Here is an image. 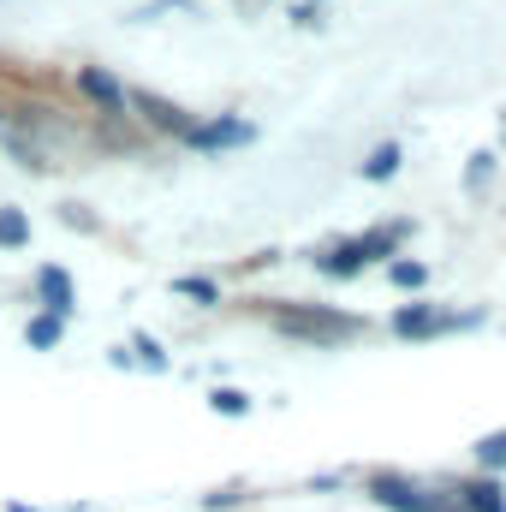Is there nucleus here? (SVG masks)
Wrapping results in <instances>:
<instances>
[{
	"instance_id": "23",
	"label": "nucleus",
	"mask_w": 506,
	"mask_h": 512,
	"mask_svg": "<svg viewBox=\"0 0 506 512\" xmlns=\"http://www.w3.org/2000/svg\"><path fill=\"white\" fill-rule=\"evenodd\" d=\"M0 126H12V108H6V102H0Z\"/></svg>"
},
{
	"instance_id": "25",
	"label": "nucleus",
	"mask_w": 506,
	"mask_h": 512,
	"mask_svg": "<svg viewBox=\"0 0 506 512\" xmlns=\"http://www.w3.org/2000/svg\"><path fill=\"white\" fill-rule=\"evenodd\" d=\"M501 334H506V322H501Z\"/></svg>"
},
{
	"instance_id": "11",
	"label": "nucleus",
	"mask_w": 506,
	"mask_h": 512,
	"mask_svg": "<svg viewBox=\"0 0 506 512\" xmlns=\"http://www.w3.org/2000/svg\"><path fill=\"white\" fill-rule=\"evenodd\" d=\"M429 280H435V268H429L423 256H393V262H387V286H399V292H411V298H423Z\"/></svg>"
},
{
	"instance_id": "17",
	"label": "nucleus",
	"mask_w": 506,
	"mask_h": 512,
	"mask_svg": "<svg viewBox=\"0 0 506 512\" xmlns=\"http://www.w3.org/2000/svg\"><path fill=\"white\" fill-rule=\"evenodd\" d=\"M471 453H477V471H483V477H501V471H506V429L483 435V441H477Z\"/></svg>"
},
{
	"instance_id": "12",
	"label": "nucleus",
	"mask_w": 506,
	"mask_h": 512,
	"mask_svg": "<svg viewBox=\"0 0 506 512\" xmlns=\"http://www.w3.org/2000/svg\"><path fill=\"white\" fill-rule=\"evenodd\" d=\"M24 346H30V352H60V346H66V322L48 316V310H36V316L24 322Z\"/></svg>"
},
{
	"instance_id": "20",
	"label": "nucleus",
	"mask_w": 506,
	"mask_h": 512,
	"mask_svg": "<svg viewBox=\"0 0 506 512\" xmlns=\"http://www.w3.org/2000/svg\"><path fill=\"white\" fill-rule=\"evenodd\" d=\"M239 501H251V489H221V495H209V501H203V512H233Z\"/></svg>"
},
{
	"instance_id": "6",
	"label": "nucleus",
	"mask_w": 506,
	"mask_h": 512,
	"mask_svg": "<svg viewBox=\"0 0 506 512\" xmlns=\"http://www.w3.org/2000/svg\"><path fill=\"white\" fill-rule=\"evenodd\" d=\"M245 143H256V126L245 114H209L185 137V149H197V155H227V149H245Z\"/></svg>"
},
{
	"instance_id": "1",
	"label": "nucleus",
	"mask_w": 506,
	"mask_h": 512,
	"mask_svg": "<svg viewBox=\"0 0 506 512\" xmlns=\"http://www.w3.org/2000/svg\"><path fill=\"white\" fill-rule=\"evenodd\" d=\"M256 316L280 340H298V346H316V352H340V346H358L370 334V316L340 310V304H310V298H262Z\"/></svg>"
},
{
	"instance_id": "16",
	"label": "nucleus",
	"mask_w": 506,
	"mask_h": 512,
	"mask_svg": "<svg viewBox=\"0 0 506 512\" xmlns=\"http://www.w3.org/2000/svg\"><path fill=\"white\" fill-rule=\"evenodd\" d=\"M24 245H30V215L6 203L0 209V251H24Z\"/></svg>"
},
{
	"instance_id": "13",
	"label": "nucleus",
	"mask_w": 506,
	"mask_h": 512,
	"mask_svg": "<svg viewBox=\"0 0 506 512\" xmlns=\"http://www.w3.org/2000/svg\"><path fill=\"white\" fill-rule=\"evenodd\" d=\"M131 364H137V370H149V376H167V370H173V358H167V346H161V340H155V334H131Z\"/></svg>"
},
{
	"instance_id": "7",
	"label": "nucleus",
	"mask_w": 506,
	"mask_h": 512,
	"mask_svg": "<svg viewBox=\"0 0 506 512\" xmlns=\"http://www.w3.org/2000/svg\"><path fill=\"white\" fill-rule=\"evenodd\" d=\"M36 304H42L48 316L72 322V310H78V286H72V268H60V262H42V268H36Z\"/></svg>"
},
{
	"instance_id": "9",
	"label": "nucleus",
	"mask_w": 506,
	"mask_h": 512,
	"mask_svg": "<svg viewBox=\"0 0 506 512\" xmlns=\"http://www.w3.org/2000/svg\"><path fill=\"white\" fill-rule=\"evenodd\" d=\"M447 495L459 501V512H506V483H501V477H483V471L453 477V483H447Z\"/></svg>"
},
{
	"instance_id": "19",
	"label": "nucleus",
	"mask_w": 506,
	"mask_h": 512,
	"mask_svg": "<svg viewBox=\"0 0 506 512\" xmlns=\"http://www.w3.org/2000/svg\"><path fill=\"white\" fill-rule=\"evenodd\" d=\"M489 179H495V149H477V155L465 161V191L477 197V191H483Z\"/></svg>"
},
{
	"instance_id": "18",
	"label": "nucleus",
	"mask_w": 506,
	"mask_h": 512,
	"mask_svg": "<svg viewBox=\"0 0 506 512\" xmlns=\"http://www.w3.org/2000/svg\"><path fill=\"white\" fill-rule=\"evenodd\" d=\"M251 393H245V387H215V393H209V411H215V417H251Z\"/></svg>"
},
{
	"instance_id": "4",
	"label": "nucleus",
	"mask_w": 506,
	"mask_h": 512,
	"mask_svg": "<svg viewBox=\"0 0 506 512\" xmlns=\"http://www.w3.org/2000/svg\"><path fill=\"white\" fill-rule=\"evenodd\" d=\"M387 334L393 340H441V334H453V310H441L435 298H411V304H399L393 316H387Z\"/></svg>"
},
{
	"instance_id": "24",
	"label": "nucleus",
	"mask_w": 506,
	"mask_h": 512,
	"mask_svg": "<svg viewBox=\"0 0 506 512\" xmlns=\"http://www.w3.org/2000/svg\"><path fill=\"white\" fill-rule=\"evenodd\" d=\"M310 6H322V0H310Z\"/></svg>"
},
{
	"instance_id": "3",
	"label": "nucleus",
	"mask_w": 506,
	"mask_h": 512,
	"mask_svg": "<svg viewBox=\"0 0 506 512\" xmlns=\"http://www.w3.org/2000/svg\"><path fill=\"white\" fill-rule=\"evenodd\" d=\"M131 120H143L155 137H173V143H185V137L197 131V114L179 108V102L161 96V90H131Z\"/></svg>"
},
{
	"instance_id": "2",
	"label": "nucleus",
	"mask_w": 506,
	"mask_h": 512,
	"mask_svg": "<svg viewBox=\"0 0 506 512\" xmlns=\"http://www.w3.org/2000/svg\"><path fill=\"white\" fill-rule=\"evenodd\" d=\"M364 495L387 512H459V501L447 495V483H417L405 471H370Z\"/></svg>"
},
{
	"instance_id": "15",
	"label": "nucleus",
	"mask_w": 506,
	"mask_h": 512,
	"mask_svg": "<svg viewBox=\"0 0 506 512\" xmlns=\"http://www.w3.org/2000/svg\"><path fill=\"white\" fill-rule=\"evenodd\" d=\"M399 161H405V149H399V143H376V149L364 155V167H358V173H364L370 185H381V179H393V173H399Z\"/></svg>"
},
{
	"instance_id": "5",
	"label": "nucleus",
	"mask_w": 506,
	"mask_h": 512,
	"mask_svg": "<svg viewBox=\"0 0 506 512\" xmlns=\"http://www.w3.org/2000/svg\"><path fill=\"white\" fill-rule=\"evenodd\" d=\"M78 90H84V102H90L108 126H126L131 120V90L108 72V66H78Z\"/></svg>"
},
{
	"instance_id": "21",
	"label": "nucleus",
	"mask_w": 506,
	"mask_h": 512,
	"mask_svg": "<svg viewBox=\"0 0 506 512\" xmlns=\"http://www.w3.org/2000/svg\"><path fill=\"white\" fill-rule=\"evenodd\" d=\"M60 215H66V227H78V233H96V221H90V215H84V209H78V203H66V209H60Z\"/></svg>"
},
{
	"instance_id": "10",
	"label": "nucleus",
	"mask_w": 506,
	"mask_h": 512,
	"mask_svg": "<svg viewBox=\"0 0 506 512\" xmlns=\"http://www.w3.org/2000/svg\"><path fill=\"white\" fill-rule=\"evenodd\" d=\"M405 239H411V221H393V227H370V233H358V245L370 262H393V256H405Z\"/></svg>"
},
{
	"instance_id": "22",
	"label": "nucleus",
	"mask_w": 506,
	"mask_h": 512,
	"mask_svg": "<svg viewBox=\"0 0 506 512\" xmlns=\"http://www.w3.org/2000/svg\"><path fill=\"white\" fill-rule=\"evenodd\" d=\"M292 24H304V30H310V24H322V18H316V6H310V0H298V6H292Z\"/></svg>"
},
{
	"instance_id": "14",
	"label": "nucleus",
	"mask_w": 506,
	"mask_h": 512,
	"mask_svg": "<svg viewBox=\"0 0 506 512\" xmlns=\"http://www.w3.org/2000/svg\"><path fill=\"white\" fill-rule=\"evenodd\" d=\"M173 298H191L197 310H215V304H221V286H215L209 274H179V280H173Z\"/></svg>"
},
{
	"instance_id": "8",
	"label": "nucleus",
	"mask_w": 506,
	"mask_h": 512,
	"mask_svg": "<svg viewBox=\"0 0 506 512\" xmlns=\"http://www.w3.org/2000/svg\"><path fill=\"white\" fill-rule=\"evenodd\" d=\"M310 268H316L322 280H358V274L370 268V256H364L358 239H328V245H316Z\"/></svg>"
}]
</instances>
